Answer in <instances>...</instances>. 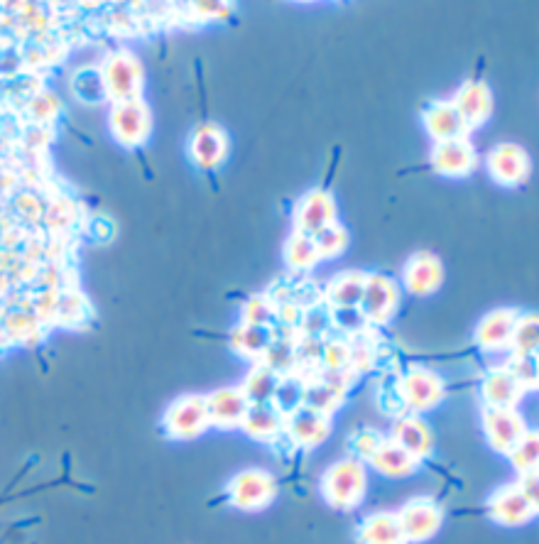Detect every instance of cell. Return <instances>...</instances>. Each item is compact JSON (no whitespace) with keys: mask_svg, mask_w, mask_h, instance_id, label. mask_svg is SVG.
<instances>
[{"mask_svg":"<svg viewBox=\"0 0 539 544\" xmlns=\"http://www.w3.org/2000/svg\"><path fill=\"white\" fill-rule=\"evenodd\" d=\"M319 491L334 510L358 508L368 493V466L353 456L336 461L321 476Z\"/></svg>","mask_w":539,"mask_h":544,"instance_id":"cell-1","label":"cell"},{"mask_svg":"<svg viewBox=\"0 0 539 544\" xmlns=\"http://www.w3.org/2000/svg\"><path fill=\"white\" fill-rule=\"evenodd\" d=\"M162 427L170 434L172 439H189L201 437L206 429L211 427L209 422V410H206V397L204 395H184L179 400H174L165 412V420Z\"/></svg>","mask_w":539,"mask_h":544,"instance_id":"cell-2","label":"cell"},{"mask_svg":"<svg viewBox=\"0 0 539 544\" xmlns=\"http://www.w3.org/2000/svg\"><path fill=\"white\" fill-rule=\"evenodd\" d=\"M275 495V476L265 469H245L236 473V478L228 483V500L238 510H245V513L268 508L272 500H275Z\"/></svg>","mask_w":539,"mask_h":544,"instance_id":"cell-3","label":"cell"},{"mask_svg":"<svg viewBox=\"0 0 539 544\" xmlns=\"http://www.w3.org/2000/svg\"><path fill=\"white\" fill-rule=\"evenodd\" d=\"M397 390H400L402 405H405L407 412H412V415L434 410L446 395L444 380H441L434 371H429V368L419 366L410 368V371L402 375Z\"/></svg>","mask_w":539,"mask_h":544,"instance_id":"cell-4","label":"cell"},{"mask_svg":"<svg viewBox=\"0 0 539 544\" xmlns=\"http://www.w3.org/2000/svg\"><path fill=\"white\" fill-rule=\"evenodd\" d=\"M481 424L490 449L498 451V454L508 456L515 449V444L520 442L522 434L527 432L525 417L515 410H505V407H486L481 410Z\"/></svg>","mask_w":539,"mask_h":544,"instance_id":"cell-5","label":"cell"},{"mask_svg":"<svg viewBox=\"0 0 539 544\" xmlns=\"http://www.w3.org/2000/svg\"><path fill=\"white\" fill-rule=\"evenodd\" d=\"M402 530H405L407 544H422L432 540L444 522V510L432 498H412L397 510Z\"/></svg>","mask_w":539,"mask_h":544,"instance_id":"cell-6","label":"cell"},{"mask_svg":"<svg viewBox=\"0 0 539 544\" xmlns=\"http://www.w3.org/2000/svg\"><path fill=\"white\" fill-rule=\"evenodd\" d=\"M400 304V287L388 275H368L361 299V314L368 324H388Z\"/></svg>","mask_w":539,"mask_h":544,"instance_id":"cell-7","label":"cell"},{"mask_svg":"<svg viewBox=\"0 0 539 544\" xmlns=\"http://www.w3.org/2000/svg\"><path fill=\"white\" fill-rule=\"evenodd\" d=\"M103 81L113 99L130 101L140 99V84H143V69L140 62L130 52H118L108 57L106 67H103Z\"/></svg>","mask_w":539,"mask_h":544,"instance_id":"cell-8","label":"cell"},{"mask_svg":"<svg viewBox=\"0 0 539 544\" xmlns=\"http://www.w3.org/2000/svg\"><path fill=\"white\" fill-rule=\"evenodd\" d=\"M331 223H336V201L326 189H312L297 201V209H294V231L297 233L314 238Z\"/></svg>","mask_w":539,"mask_h":544,"instance_id":"cell-9","label":"cell"},{"mask_svg":"<svg viewBox=\"0 0 539 544\" xmlns=\"http://www.w3.org/2000/svg\"><path fill=\"white\" fill-rule=\"evenodd\" d=\"M488 174L503 187H517L530 177V155L515 143H500L488 155Z\"/></svg>","mask_w":539,"mask_h":544,"instance_id":"cell-10","label":"cell"},{"mask_svg":"<svg viewBox=\"0 0 539 544\" xmlns=\"http://www.w3.org/2000/svg\"><path fill=\"white\" fill-rule=\"evenodd\" d=\"M150 123V108L145 106L143 99L118 101L116 108H113V133L128 148L145 143V138L150 135Z\"/></svg>","mask_w":539,"mask_h":544,"instance_id":"cell-11","label":"cell"},{"mask_svg":"<svg viewBox=\"0 0 539 544\" xmlns=\"http://www.w3.org/2000/svg\"><path fill=\"white\" fill-rule=\"evenodd\" d=\"M402 282H405L407 292L417 297H427L437 292L444 282V265L434 253L429 250H419L405 263L402 270Z\"/></svg>","mask_w":539,"mask_h":544,"instance_id":"cell-12","label":"cell"},{"mask_svg":"<svg viewBox=\"0 0 539 544\" xmlns=\"http://www.w3.org/2000/svg\"><path fill=\"white\" fill-rule=\"evenodd\" d=\"M488 515L503 527H520L535 518V510L527 503L520 486L508 483V486H500L488 498Z\"/></svg>","mask_w":539,"mask_h":544,"instance_id":"cell-13","label":"cell"},{"mask_svg":"<svg viewBox=\"0 0 539 544\" xmlns=\"http://www.w3.org/2000/svg\"><path fill=\"white\" fill-rule=\"evenodd\" d=\"M432 170L446 177H466L476 170V148L471 145V140H446V143H434L432 148Z\"/></svg>","mask_w":539,"mask_h":544,"instance_id":"cell-14","label":"cell"},{"mask_svg":"<svg viewBox=\"0 0 539 544\" xmlns=\"http://www.w3.org/2000/svg\"><path fill=\"white\" fill-rule=\"evenodd\" d=\"M390 439L397 446H402L407 454L415 456L417 461H424L427 456H432V451H434L432 429H429V424L424 422L422 417L412 415V412L397 417L395 424H392Z\"/></svg>","mask_w":539,"mask_h":544,"instance_id":"cell-15","label":"cell"},{"mask_svg":"<svg viewBox=\"0 0 539 544\" xmlns=\"http://www.w3.org/2000/svg\"><path fill=\"white\" fill-rule=\"evenodd\" d=\"M285 434L292 439V444L304 446V449H317L329 439L331 417L302 407V410L285 417Z\"/></svg>","mask_w":539,"mask_h":544,"instance_id":"cell-16","label":"cell"},{"mask_svg":"<svg viewBox=\"0 0 539 544\" xmlns=\"http://www.w3.org/2000/svg\"><path fill=\"white\" fill-rule=\"evenodd\" d=\"M250 402L245 400L241 388H221L216 393L206 395V410H209L211 427L236 429L241 427L248 415Z\"/></svg>","mask_w":539,"mask_h":544,"instance_id":"cell-17","label":"cell"},{"mask_svg":"<svg viewBox=\"0 0 539 544\" xmlns=\"http://www.w3.org/2000/svg\"><path fill=\"white\" fill-rule=\"evenodd\" d=\"M424 128L432 135L434 143H446V140L468 138V125L456 111L454 101H432L424 108Z\"/></svg>","mask_w":539,"mask_h":544,"instance_id":"cell-18","label":"cell"},{"mask_svg":"<svg viewBox=\"0 0 539 544\" xmlns=\"http://www.w3.org/2000/svg\"><path fill=\"white\" fill-rule=\"evenodd\" d=\"M456 111L461 113L468 130L481 128L493 113V94L483 81H466L454 96Z\"/></svg>","mask_w":539,"mask_h":544,"instance_id":"cell-19","label":"cell"},{"mask_svg":"<svg viewBox=\"0 0 539 544\" xmlns=\"http://www.w3.org/2000/svg\"><path fill=\"white\" fill-rule=\"evenodd\" d=\"M520 314L515 309H495L476 326V344L483 351H505L513 341L515 324Z\"/></svg>","mask_w":539,"mask_h":544,"instance_id":"cell-20","label":"cell"},{"mask_svg":"<svg viewBox=\"0 0 539 544\" xmlns=\"http://www.w3.org/2000/svg\"><path fill=\"white\" fill-rule=\"evenodd\" d=\"M527 390L513 378V373L505 368H493L486 373L481 383V397L486 407H505V410H515L520 400L525 397Z\"/></svg>","mask_w":539,"mask_h":544,"instance_id":"cell-21","label":"cell"},{"mask_svg":"<svg viewBox=\"0 0 539 544\" xmlns=\"http://www.w3.org/2000/svg\"><path fill=\"white\" fill-rule=\"evenodd\" d=\"M358 544H407L405 530H402L397 513L390 510H378L358 522L356 527Z\"/></svg>","mask_w":539,"mask_h":544,"instance_id":"cell-22","label":"cell"},{"mask_svg":"<svg viewBox=\"0 0 539 544\" xmlns=\"http://www.w3.org/2000/svg\"><path fill=\"white\" fill-rule=\"evenodd\" d=\"M189 152L192 160L204 170H214L219 167L228 155V138L221 128L216 125H201L194 130L192 140H189Z\"/></svg>","mask_w":539,"mask_h":544,"instance_id":"cell-23","label":"cell"},{"mask_svg":"<svg viewBox=\"0 0 539 544\" xmlns=\"http://www.w3.org/2000/svg\"><path fill=\"white\" fill-rule=\"evenodd\" d=\"M368 272L346 270L339 272L334 280L326 285V302L331 309H358L361 307L363 292H366Z\"/></svg>","mask_w":539,"mask_h":544,"instance_id":"cell-24","label":"cell"},{"mask_svg":"<svg viewBox=\"0 0 539 544\" xmlns=\"http://www.w3.org/2000/svg\"><path fill=\"white\" fill-rule=\"evenodd\" d=\"M422 461H417L415 456L407 454L402 446H397L390 437H385V442L378 446L373 456H370L368 466H373V471H378L385 478H407L419 469Z\"/></svg>","mask_w":539,"mask_h":544,"instance_id":"cell-25","label":"cell"},{"mask_svg":"<svg viewBox=\"0 0 539 544\" xmlns=\"http://www.w3.org/2000/svg\"><path fill=\"white\" fill-rule=\"evenodd\" d=\"M241 429H245L248 437L260 439V442H272L285 432V415L275 405H250Z\"/></svg>","mask_w":539,"mask_h":544,"instance_id":"cell-26","label":"cell"},{"mask_svg":"<svg viewBox=\"0 0 539 544\" xmlns=\"http://www.w3.org/2000/svg\"><path fill=\"white\" fill-rule=\"evenodd\" d=\"M282 375H277L275 371H270L268 366L263 363H255V368L245 375L241 393L245 395V400L250 405H272L277 393V385H280Z\"/></svg>","mask_w":539,"mask_h":544,"instance_id":"cell-27","label":"cell"},{"mask_svg":"<svg viewBox=\"0 0 539 544\" xmlns=\"http://www.w3.org/2000/svg\"><path fill=\"white\" fill-rule=\"evenodd\" d=\"M272 341H275V329L270 326H255V324H241L233 331V348L245 358L253 361H263L265 351H268Z\"/></svg>","mask_w":539,"mask_h":544,"instance_id":"cell-28","label":"cell"},{"mask_svg":"<svg viewBox=\"0 0 539 544\" xmlns=\"http://www.w3.org/2000/svg\"><path fill=\"white\" fill-rule=\"evenodd\" d=\"M304 395H307V375L299 371L282 375L272 405H275L282 415L290 417L292 412L302 410L304 407Z\"/></svg>","mask_w":539,"mask_h":544,"instance_id":"cell-29","label":"cell"},{"mask_svg":"<svg viewBox=\"0 0 539 544\" xmlns=\"http://www.w3.org/2000/svg\"><path fill=\"white\" fill-rule=\"evenodd\" d=\"M321 260L317 243L312 236L294 231L285 243V263L292 270H309Z\"/></svg>","mask_w":539,"mask_h":544,"instance_id":"cell-30","label":"cell"},{"mask_svg":"<svg viewBox=\"0 0 539 544\" xmlns=\"http://www.w3.org/2000/svg\"><path fill=\"white\" fill-rule=\"evenodd\" d=\"M263 366L277 375L297 373V351H294V336H275L268 351L263 356Z\"/></svg>","mask_w":539,"mask_h":544,"instance_id":"cell-31","label":"cell"},{"mask_svg":"<svg viewBox=\"0 0 539 544\" xmlns=\"http://www.w3.org/2000/svg\"><path fill=\"white\" fill-rule=\"evenodd\" d=\"M510 353L520 356H539V314H520L515 324L513 341H510Z\"/></svg>","mask_w":539,"mask_h":544,"instance_id":"cell-32","label":"cell"},{"mask_svg":"<svg viewBox=\"0 0 539 544\" xmlns=\"http://www.w3.org/2000/svg\"><path fill=\"white\" fill-rule=\"evenodd\" d=\"M346 395L339 393V390L329 388V385L319 383V380L307 378V395H304V407L319 412V415L331 417L336 410L343 405Z\"/></svg>","mask_w":539,"mask_h":544,"instance_id":"cell-33","label":"cell"},{"mask_svg":"<svg viewBox=\"0 0 539 544\" xmlns=\"http://www.w3.org/2000/svg\"><path fill=\"white\" fill-rule=\"evenodd\" d=\"M510 464L517 471V476L530 471H539V429H527L520 442L508 454Z\"/></svg>","mask_w":539,"mask_h":544,"instance_id":"cell-34","label":"cell"},{"mask_svg":"<svg viewBox=\"0 0 539 544\" xmlns=\"http://www.w3.org/2000/svg\"><path fill=\"white\" fill-rule=\"evenodd\" d=\"M314 243H317L321 260L339 258L343 250L348 248V231L336 221L331 223V226H326L321 233H317V236H314Z\"/></svg>","mask_w":539,"mask_h":544,"instance_id":"cell-35","label":"cell"},{"mask_svg":"<svg viewBox=\"0 0 539 544\" xmlns=\"http://www.w3.org/2000/svg\"><path fill=\"white\" fill-rule=\"evenodd\" d=\"M505 371L513 373V378L522 385L525 390L539 388V363L535 356H520V353H510L508 363H505Z\"/></svg>","mask_w":539,"mask_h":544,"instance_id":"cell-36","label":"cell"},{"mask_svg":"<svg viewBox=\"0 0 539 544\" xmlns=\"http://www.w3.org/2000/svg\"><path fill=\"white\" fill-rule=\"evenodd\" d=\"M331 326H334V319H331V307H324V304H314V307L304 309L302 324H299V334L321 339V336H324Z\"/></svg>","mask_w":539,"mask_h":544,"instance_id":"cell-37","label":"cell"},{"mask_svg":"<svg viewBox=\"0 0 539 544\" xmlns=\"http://www.w3.org/2000/svg\"><path fill=\"white\" fill-rule=\"evenodd\" d=\"M74 89L81 99L89 101V103H98L108 96L106 81H103V72H96V69H84V72L76 74Z\"/></svg>","mask_w":539,"mask_h":544,"instance_id":"cell-38","label":"cell"},{"mask_svg":"<svg viewBox=\"0 0 539 544\" xmlns=\"http://www.w3.org/2000/svg\"><path fill=\"white\" fill-rule=\"evenodd\" d=\"M348 346H351V371H368L375 363V341L368 331H361V334L351 336L348 339Z\"/></svg>","mask_w":539,"mask_h":544,"instance_id":"cell-39","label":"cell"},{"mask_svg":"<svg viewBox=\"0 0 539 544\" xmlns=\"http://www.w3.org/2000/svg\"><path fill=\"white\" fill-rule=\"evenodd\" d=\"M383 442L385 437L380 432H375V429H358V432H353L351 439H348V451H351L353 459L368 464L370 456L378 451V446Z\"/></svg>","mask_w":539,"mask_h":544,"instance_id":"cell-40","label":"cell"},{"mask_svg":"<svg viewBox=\"0 0 539 544\" xmlns=\"http://www.w3.org/2000/svg\"><path fill=\"white\" fill-rule=\"evenodd\" d=\"M321 368H334V371H351V346L348 339H326L324 341V358Z\"/></svg>","mask_w":539,"mask_h":544,"instance_id":"cell-41","label":"cell"},{"mask_svg":"<svg viewBox=\"0 0 539 544\" xmlns=\"http://www.w3.org/2000/svg\"><path fill=\"white\" fill-rule=\"evenodd\" d=\"M277 304L270 302L265 297L250 299L243 307V324H255V326H270L277 322Z\"/></svg>","mask_w":539,"mask_h":544,"instance_id":"cell-42","label":"cell"},{"mask_svg":"<svg viewBox=\"0 0 539 544\" xmlns=\"http://www.w3.org/2000/svg\"><path fill=\"white\" fill-rule=\"evenodd\" d=\"M307 378L319 380V383L329 385V388L339 390V393L346 395V390L351 388L353 380H356V373L353 371H334V368H317L312 375H307Z\"/></svg>","mask_w":539,"mask_h":544,"instance_id":"cell-43","label":"cell"},{"mask_svg":"<svg viewBox=\"0 0 539 544\" xmlns=\"http://www.w3.org/2000/svg\"><path fill=\"white\" fill-rule=\"evenodd\" d=\"M517 486H520V491L527 498V503L532 505L535 515H539V471H530V473L517 476Z\"/></svg>","mask_w":539,"mask_h":544,"instance_id":"cell-44","label":"cell"},{"mask_svg":"<svg viewBox=\"0 0 539 544\" xmlns=\"http://www.w3.org/2000/svg\"><path fill=\"white\" fill-rule=\"evenodd\" d=\"M537 363H539V356H537Z\"/></svg>","mask_w":539,"mask_h":544,"instance_id":"cell-45","label":"cell"}]
</instances>
